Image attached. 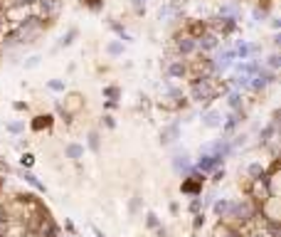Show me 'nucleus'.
Wrapping results in <instances>:
<instances>
[{"label":"nucleus","mask_w":281,"mask_h":237,"mask_svg":"<svg viewBox=\"0 0 281 237\" xmlns=\"http://www.w3.org/2000/svg\"><path fill=\"white\" fill-rule=\"evenodd\" d=\"M217 96V87L212 84L210 77H195V82L190 84V99L197 104H207Z\"/></svg>","instance_id":"obj_1"},{"label":"nucleus","mask_w":281,"mask_h":237,"mask_svg":"<svg viewBox=\"0 0 281 237\" xmlns=\"http://www.w3.org/2000/svg\"><path fill=\"white\" fill-rule=\"evenodd\" d=\"M234 62H237V59H234L232 47H225V49H217L215 59H210V67H212V72H215V74H222V72L232 70V65H234Z\"/></svg>","instance_id":"obj_2"},{"label":"nucleus","mask_w":281,"mask_h":237,"mask_svg":"<svg viewBox=\"0 0 281 237\" xmlns=\"http://www.w3.org/2000/svg\"><path fill=\"white\" fill-rule=\"evenodd\" d=\"M254 217V205L249 200H232V208L227 213V220H234V222H247Z\"/></svg>","instance_id":"obj_3"},{"label":"nucleus","mask_w":281,"mask_h":237,"mask_svg":"<svg viewBox=\"0 0 281 237\" xmlns=\"http://www.w3.org/2000/svg\"><path fill=\"white\" fill-rule=\"evenodd\" d=\"M195 40H197V52H202V54L217 52V49H220V42H222V37H220L215 30H210V27H207L202 35H197Z\"/></svg>","instance_id":"obj_4"},{"label":"nucleus","mask_w":281,"mask_h":237,"mask_svg":"<svg viewBox=\"0 0 281 237\" xmlns=\"http://www.w3.org/2000/svg\"><path fill=\"white\" fill-rule=\"evenodd\" d=\"M175 52L180 54V59L192 57V54L197 52V40H195L192 35H187L185 30L178 32V35H175Z\"/></svg>","instance_id":"obj_5"},{"label":"nucleus","mask_w":281,"mask_h":237,"mask_svg":"<svg viewBox=\"0 0 281 237\" xmlns=\"http://www.w3.org/2000/svg\"><path fill=\"white\" fill-rule=\"evenodd\" d=\"M183 10H185V0H168V3L161 5V10H158V20L161 23H173L183 15Z\"/></svg>","instance_id":"obj_6"},{"label":"nucleus","mask_w":281,"mask_h":237,"mask_svg":"<svg viewBox=\"0 0 281 237\" xmlns=\"http://www.w3.org/2000/svg\"><path fill=\"white\" fill-rule=\"evenodd\" d=\"M165 72H168V77H170V79H183V77H187L190 67H187L185 59H180V57H178V59H170V62H168Z\"/></svg>","instance_id":"obj_7"},{"label":"nucleus","mask_w":281,"mask_h":237,"mask_svg":"<svg viewBox=\"0 0 281 237\" xmlns=\"http://www.w3.org/2000/svg\"><path fill=\"white\" fill-rule=\"evenodd\" d=\"M220 166H222V158H217V156L202 153V156L197 158V170H200V173H212V170H217Z\"/></svg>","instance_id":"obj_8"},{"label":"nucleus","mask_w":281,"mask_h":237,"mask_svg":"<svg viewBox=\"0 0 281 237\" xmlns=\"http://www.w3.org/2000/svg\"><path fill=\"white\" fill-rule=\"evenodd\" d=\"M202 126H207V129H217V126H222V114H220L217 109L205 111V114H202Z\"/></svg>","instance_id":"obj_9"},{"label":"nucleus","mask_w":281,"mask_h":237,"mask_svg":"<svg viewBox=\"0 0 281 237\" xmlns=\"http://www.w3.org/2000/svg\"><path fill=\"white\" fill-rule=\"evenodd\" d=\"M173 166H175L178 173H190V170H192V163H190V156H187V153H178L175 161H173Z\"/></svg>","instance_id":"obj_10"},{"label":"nucleus","mask_w":281,"mask_h":237,"mask_svg":"<svg viewBox=\"0 0 281 237\" xmlns=\"http://www.w3.org/2000/svg\"><path fill=\"white\" fill-rule=\"evenodd\" d=\"M178 134H180L178 124H170L168 129H163V134H161V141H163V143H173V141L178 139Z\"/></svg>","instance_id":"obj_11"},{"label":"nucleus","mask_w":281,"mask_h":237,"mask_svg":"<svg viewBox=\"0 0 281 237\" xmlns=\"http://www.w3.org/2000/svg\"><path fill=\"white\" fill-rule=\"evenodd\" d=\"M230 208H232V200L222 198V200H217V203H215V215H220V217H227Z\"/></svg>","instance_id":"obj_12"},{"label":"nucleus","mask_w":281,"mask_h":237,"mask_svg":"<svg viewBox=\"0 0 281 237\" xmlns=\"http://www.w3.org/2000/svg\"><path fill=\"white\" fill-rule=\"evenodd\" d=\"M82 156H84V146H79V143H69V146H67V158L79 161Z\"/></svg>","instance_id":"obj_13"},{"label":"nucleus","mask_w":281,"mask_h":237,"mask_svg":"<svg viewBox=\"0 0 281 237\" xmlns=\"http://www.w3.org/2000/svg\"><path fill=\"white\" fill-rule=\"evenodd\" d=\"M106 52H109L111 57H118V54H123V42H121V40H111V42L106 45Z\"/></svg>","instance_id":"obj_14"},{"label":"nucleus","mask_w":281,"mask_h":237,"mask_svg":"<svg viewBox=\"0 0 281 237\" xmlns=\"http://www.w3.org/2000/svg\"><path fill=\"white\" fill-rule=\"evenodd\" d=\"M247 173H249L252 181H259V178H264V166H261V163H252V166L247 168Z\"/></svg>","instance_id":"obj_15"},{"label":"nucleus","mask_w":281,"mask_h":237,"mask_svg":"<svg viewBox=\"0 0 281 237\" xmlns=\"http://www.w3.org/2000/svg\"><path fill=\"white\" fill-rule=\"evenodd\" d=\"M77 35H79V30H77V27H69V30H67V35L59 40V45H62V47H69V45H72V42L77 40Z\"/></svg>","instance_id":"obj_16"},{"label":"nucleus","mask_w":281,"mask_h":237,"mask_svg":"<svg viewBox=\"0 0 281 237\" xmlns=\"http://www.w3.org/2000/svg\"><path fill=\"white\" fill-rule=\"evenodd\" d=\"M227 104H230L232 111H239V106H242V92H232L230 99H227Z\"/></svg>","instance_id":"obj_17"},{"label":"nucleus","mask_w":281,"mask_h":237,"mask_svg":"<svg viewBox=\"0 0 281 237\" xmlns=\"http://www.w3.org/2000/svg\"><path fill=\"white\" fill-rule=\"evenodd\" d=\"M37 0H8L3 3V8H27V5H35Z\"/></svg>","instance_id":"obj_18"},{"label":"nucleus","mask_w":281,"mask_h":237,"mask_svg":"<svg viewBox=\"0 0 281 237\" xmlns=\"http://www.w3.org/2000/svg\"><path fill=\"white\" fill-rule=\"evenodd\" d=\"M212 237H237V235H234L227 225H217V230L212 232Z\"/></svg>","instance_id":"obj_19"},{"label":"nucleus","mask_w":281,"mask_h":237,"mask_svg":"<svg viewBox=\"0 0 281 237\" xmlns=\"http://www.w3.org/2000/svg\"><path fill=\"white\" fill-rule=\"evenodd\" d=\"M23 178H25V181H27V183H30L32 188H37V190H42V193H45V186H42V183L37 181V178H35L32 173H23Z\"/></svg>","instance_id":"obj_20"},{"label":"nucleus","mask_w":281,"mask_h":237,"mask_svg":"<svg viewBox=\"0 0 281 237\" xmlns=\"http://www.w3.org/2000/svg\"><path fill=\"white\" fill-rule=\"evenodd\" d=\"M47 87H49L52 92H64V82H62V79H49Z\"/></svg>","instance_id":"obj_21"},{"label":"nucleus","mask_w":281,"mask_h":237,"mask_svg":"<svg viewBox=\"0 0 281 237\" xmlns=\"http://www.w3.org/2000/svg\"><path fill=\"white\" fill-rule=\"evenodd\" d=\"M279 65H281V59H279V54L274 52V54L269 57V62H266V67H269V70H279Z\"/></svg>","instance_id":"obj_22"},{"label":"nucleus","mask_w":281,"mask_h":237,"mask_svg":"<svg viewBox=\"0 0 281 237\" xmlns=\"http://www.w3.org/2000/svg\"><path fill=\"white\" fill-rule=\"evenodd\" d=\"M89 148H92V151H99V134H96V131L89 134Z\"/></svg>","instance_id":"obj_23"},{"label":"nucleus","mask_w":281,"mask_h":237,"mask_svg":"<svg viewBox=\"0 0 281 237\" xmlns=\"http://www.w3.org/2000/svg\"><path fill=\"white\" fill-rule=\"evenodd\" d=\"M40 59H42L40 54H32V57L27 59V62H25V67H27V70H32V67H37V65H40Z\"/></svg>","instance_id":"obj_24"},{"label":"nucleus","mask_w":281,"mask_h":237,"mask_svg":"<svg viewBox=\"0 0 281 237\" xmlns=\"http://www.w3.org/2000/svg\"><path fill=\"white\" fill-rule=\"evenodd\" d=\"M271 134H274V124H269V126L261 131V143H266V141L271 139Z\"/></svg>","instance_id":"obj_25"},{"label":"nucleus","mask_w":281,"mask_h":237,"mask_svg":"<svg viewBox=\"0 0 281 237\" xmlns=\"http://www.w3.org/2000/svg\"><path fill=\"white\" fill-rule=\"evenodd\" d=\"M104 96L116 99V96H118V87H106V89H104Z\"/></svg>","instance_id":"obj_26"},{"label":"nucleus","mask_w":281,"mask_h":237,"mask_svg":"<svg viewBox=\"0 0 281 237\" xmlns=\"http://www.w3.org/2000/svg\"><path fill=\"white\" fill-rule=\"evenodd\" d=\"M84 5H89L92 10H99L101 8V0H84Z\"/></svg>","instance_id":"obj_27"},{"label":"nucleus","mask_w":281,"mask_h":237,"mask_svg":"<svg viewBox=\"0 0 281 237\" xmlns=\"http://www.w3.org/2000/svg\"><path fill=\"white\" fill-rule=\"evenodd\" d=\"M32 163H35V156H32V153H25V156H23V166H32Z\"/></svg>","instance_id":"obj_28"},{"label":"nucleus","mask_w":281,"mask_h":237,"mask_svg":"<svg viewBox=\"0 0 281 237\" xmlns=\"http://www.w3.org/2000/svg\"><path fill=\"white\" fill-rule=\"evenodd\" d=\"M131 5H133L138 13H143V0H131Z\"/></svg>","instance_id":"obj_29"},{"label":"nucleus","mask_w":281,"mask_h":237,"mask_svg":"<svg viewBox=\"0 0 281 237\" xmlns=\"http://www.w3.org/2000/svg\"><path fill=\"white\" fill-rule=\"evenodd\" d=\"M8 129L10 131H23V121H13V124H8Z\"/></svg>","instance_id":"obj_30"},{"label":"nucleus","mask_w":281,"mask_h":237,"mask_svg":"<svg viewBox=\"0 0 281 237\" xmlns=\"http://www.w3.org/2000/svg\"><path fill=\"white\" fill-rule=\"evenodd\" d=\"M148 225H151V227H156V225H158V220H156V215H153V213H148Z\"/></svg>","instance_id":"obj_31"},{"label":"nucleus","mask_w":281,"mask_h":237,"mask_svg":"<svg viewBox=\"0 0 281 237\" xmlns=\"http://www.w3.org/2000/svg\"><path fill=\"white\" fill-rule=\"evenodd\" d=\"M0 15H3V3H0Z\"/></svg>","instance_id":"obj_32"},{"label":"nucleus","mask_w":281,"mask_h":237,"mask_svg":"<svg viewBox=\"0 0 281 237\" xmlns=\"http://www.w3.org/2000/svg\"><path fill=\"white\" fill-rule=\"evenodd\" d=\"M252 237H264V235H252Z\"/></svg>","instance_id":"obj_33"},{"label":"nucleus","mask_w":281,"mask_h":237,"mask_svg":"<svg viewBox=\"0 0 281 237\" xmlns=\"http://www.w3.org/2000/svg\"><path fill=\"white\" fill-rule=\"evenodd\" d=\"M0 25H3V15H0Z\"/></svg>","instance_id":"obj_34"},{"label":"nucleus","mask_w":281,"mask_h":237,"mask_svg":"<svg viewBox=\"0 0 281 237\" xmlns=\"http://www.w3.org/2000/svg\"><path fill=\"white\" fill-rule=\"evenodd\" d=\"M143 3H146V0H143Z\"/></svg>","instance_id":"obj_35"},{"label":"nucleus","mask_w":281,"mask_h":237,"mask_svg":"<svg viewBox=\"0 0 281 237\" xmlns=\"http://www.w3.org/2000/svg\"><path fill=\"white\" fill-rule=\"evenodd\" d=\"M72 237H74V235H72Z\"/></svg>","instance_id":"obj_36"}]
</instances>
